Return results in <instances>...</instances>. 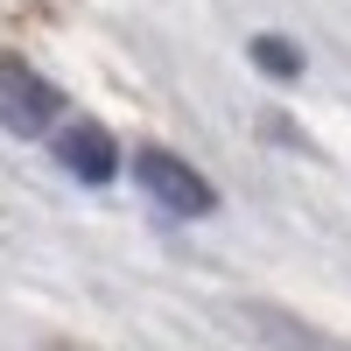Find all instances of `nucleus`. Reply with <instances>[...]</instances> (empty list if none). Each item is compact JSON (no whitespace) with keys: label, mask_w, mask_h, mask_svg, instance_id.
I'll return each instance as SVG.
<instances>
[{"label":"nucleus","mask_w":351,"mask_h":351,"mask_svg":"<svg viewBox=\"0 0 351 351\" xmlns=\"http://www.w3.org/2000/svg\"><path fill=\"white\" fill-rule=\"evenodd\" d=\"M0 127L21 134V141H43L64 127V92L21 56H0Z\"/></svg>","instance_id":"nucleus-1"},{"label":"nucleus","mask_w":351,"mask_h":351,"mask_svg":"<svg viewBox=\"0 0 351 351\" xmlns=\"http://www.w3.org/2000/svg\"><path fill=\"white\" fill-rule=\"evenodd\" d=\"M134 183H141L148 204H162L169 218H211L218 211V190L204 183L183 155H169V148H141L134 155Z\"/></svg>","instance_id":"nucleus-2"},{"label":"nucleus","mask_w":351,"mask_h":351,"mask_svg":"<svg viewBox=\"0 0 351 351\" xmlns=\"http://www.w3.org/2000/svg\"><path fill=\"white\" fill-rule=\"evenodd\" d=\"M49 141H56V162H64L77 183L99 190V183H112V176H120V148H112V134H106L99 120H64Z\"/></svg>","instance_id":"nucleus-3"},{"label":"nucleus","mask_w":351,"mask_h":351,"mask_svg":"<svg viewBox=\"0 0 351 351\" xmlns=\"http://www.w3.org/2000/svg\"><path fill=\"white\" fill-rule=\"evenodd\" d=\"M253 64L267 71V77H302V49L288 43V36H253Z\"/></svg>","instance_id":"nucleus-4"}]
</instances>
